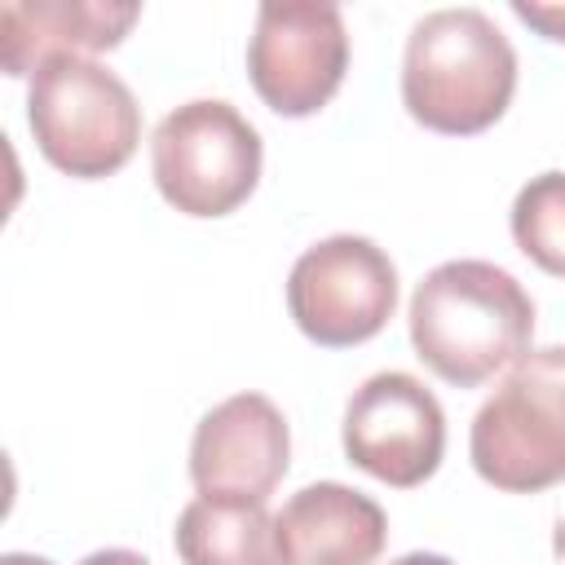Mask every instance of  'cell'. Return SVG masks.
<instances>
[{"label": "cell", "mask_w": 565, "mask_h": 565, "mask_svg": "<svg viewBox=\"0 0 565 565\" xmlns=\"http://www.w3.org/2000/svg\"><path fill=\"white\" fill-rule=\"evenodd\" d=\"M344 455L366 477L415 490L446 455V415L433 388L406 371H380L344 406Z\"/></svg>", "instance_id": "8"}, {"label": "cell", "mask_w": 565, "mask_h": 565, "mask_svg": "<svg viewBox=\"0 0 565 565\" xmlns=\"http://www.w3.org/2000/svg\"><path fill=\"white\" fill-rule=\"evenodd\" d=\"M397 309V269L362 234H331L305 247L287 274V313L322 349L375 340Z\"/></svg>", "instance_id": "6"}, {"label": "cell", "mask_w": 565, "mask_h": 565, "mask_svg": "<svg viewBox=\"0 0 565 565\" xmlns=\"http://www.w3.org/2000/svg\"><path fill=\"white\" fill-rule=\"evenodd\" d=\"M512 13L534 26L543 40L552 44H565V4H539V0H512Z\"/></svg>", "instance_id": "14"}, {"label": "cell", "mask_w": 565, "mask_h": 565, "mask_svg": "<svg viewBox=\"0 0 565 565\" xmlns=\"http://www.w3.org/2000/svg\"><path fill=\"white\" fill-rule=\"evenodd\" d=\"M172 543L181 565H287L278 521L260 499L199 494L181 508Z\"/></svg>", "instance_id": "12"}, {"label": "cell", "mask_w": 565, "mask_h": 565, "mask_svg": "<svg viewBox=\"0 0 565 565\" xmlns=\"http://www.w3.org/2000/svg\"><path fill=\"white\" fill-rule=\"evenodd\" d=\"M141 4L106 0H9L0 9L4 75H35L53 57H88L124 44Z\"/></svg>", "instance_id": "11"}, {"label": "cell", "mask_w": 565, "mask_h": 565, "mask_svg": "<svg viewBox=\"0 0 565 565\" xmlns=\"http://www.w3.org/2000/svg\"><path fill=\"white\" fill-rule=\"evenodd\" d=\"M274 521L287 565H375L388 543L384 508L340 481L296 490Z\"/></svg>", "instance_id": "10"}, {"label": "cell", "mask_w": 565, "mask_h": 565, "mask_svg": "<svg viewBox=\"0 0 565 565\" xmlns=\"http://www.w3.org/2000/svg\"><path fill=\"white\" fill-rule=\"evenodd\" d=\"M406 327L415 358L437 380L477 388L530 353L534 300L508 269L463 256L415 282Z\"/></svg>", "instance_id": "1"}, {"label": "cell", "mask_w": 565, "mask_h": 565, "mask_svg": "<svg viewBox=\"0 0 565 565\" xmlns=\"http://www.w3.org/2000/svg\"><path fill=\"white\" fill-rule=\"evenodd\" d=\"M477 477L503 494L565 481V344L530 349L508 366L468 428Z\"/></svg>", "instance_id": "3"}, {"label": "cell", "mask_w": 565, "mask_h": 565, "mask_svg": "<svg viewBox=\"0 0 565 565\" xmlns=\"http://www.w3.org/2000/svg\"><path fill=\"white\" fill-rule=\"evenodd\" d=\"M79 565H150L141 552H128V547H102L93 556H84Z\"/></svg>", "instance_id": "15"}, {"label": "cell", "mask_w": 565, "mask_h": 565, "mask_svg": "<svg viewBox=\"0 0 565 565\" xmlns=\"http://www.w3.org/2000/svg\"><path fill=\"white\" fill-rule=\"evenodd\" d=\"M516 93V49L481 9H433L406 35L402 106L441 137H472L503 119Z\"/></svg>", "instance_id": "2"}, {"label": "cell", "mask_w": 565, "mask_h": 565, "mask_svg": "<svg viewBox=\"0 0 565 565\" xmlns=\"http://www.w3.org/2000/svg\"><path fill=\"white\" fill-rule=\"evenodd\" d=\"M0 565H53L49 556H31V552H4Z\"/></svg>", "instance_id": "17"}, {"label": "cell", "mask_w": 565, "mask_h": 565, "mask_svg": "<svg viewBox=\"0 0 565 565\" xmlns=\"http://www.w3.org/2000/svg\"><path fill=\"white\" fill-rule=\"evenodd\" d=\"M552 552H556V561L565 565V521L556 525V534H552Z\"/></svg>", "instance_id": "18"}, {"label": "cell", "mask_w": 565, "mask_h": 565, "mask_svg": "<svg viewBox=\"0 0 565 565\" xmlns=\"http://www.w3.org/2000/svg\"><path fill=\"white\" fill-rule=\"evenodd\" d=\"M291 463V433L265 393H234L212 406L190 441V481L212 499H269Z\"/></svg>", "instance_id": "9"}, {"label": "cell", "mask_w": 565, "mask_h": 565, "mask_svg": "<svg viewBox=\"0 0 565 565\" xmlns=\"http://www.w3.org/2000/svg\"><path fill=\"white\" fill-rule=\"evenodd\" d=\"M344 71L349 31L335 4H260L247 40V79L274 115H318L340 93Z\"/></svg>", "instance_id": "7"}, {"label": "cell", "mask_w": 565, "mask_h": 565, "mask_svg": "<svg viewBox=\"0 0 565 565\" xmlns=\"http://www.w3.org/2000/svg\"><path fill=\"white\" fill-rule=\"evenodd\" d=\"M260 132L221 97H194L168 110L150 137V172L168 207L181 216H230L260 181Z\"/></svg>", "instance_id": "5"}, {"label": "cell", "mask_w": 565, "mask_h": 565, "mask_svg": "<svg viewBox=\"0 0 565 565\" xmlns=\"http://www.w3.org/2000/svg\"><path fill=\"white\" fill-rule=\"evenodd\" d=\"M512 243L552 278H565V172L530 177L512 199Z\"/></svg>", "instance_id": "13"}, {"label": "cell", "mask_w": 565, "mask_h": 565, "mask_svg": "<svg viewBox=\"0 0 565 565\" xmlns=\"http://www.w3.org/2000/svg\"><path fill=\"white\" fill-rule=\"evenodd\" d=\"M26 128L57 172L102 181L137 154L141 106L110 66L93 57H53L31 75Z\"/></svg>", "instance_id": "4"}, {"label": "cell", "mask_w": 565, "mask_h": 565, "mask_svg": "<svg viewBox=\"0 0 565 565\" xmlns=\"http://www.w3.org/2000/svg\"><path fill=\"white\" fill-rule=\"evenodd\" d=\"M388 565H455V561L441 556V552H406V556H397V561H388Z\"/></svg>", "instance_id": "16"}]
</instances>
